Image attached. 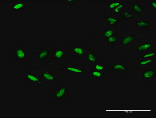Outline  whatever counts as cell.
I'll return each mask as SVG.
<instances>
[{
  "mask_svg": "<svg viewBox=\"0 0 156 118\" xmlns=\"http://www.w3.org/2000/svg\"><path fill=\"white\" fill-rule=\"evenodd\" d=\"M62 83H58L54 86H53L50 90L51 91L52 99L54 100L58 101L66 100L70 97V88L68 84L65 82L61 81Z\"/></svg>",
  "mask_w": 156,
  "mask_h": 118,
  "instance_id": "1",
  "label": "cell"
},
{
  "mask_svg": "<svg viewBox=\"0 0 156 118\" xmlns=\"http://www.w3.org/2000/svg\"><path fill=\"white\" fill-rule=\"evenodd\" d=\"M69 52L66 47H55L52 51L50 60L46 65L52 66L65 63L68 60Z\"/></svg>",
  "mask_w": 156,
  "mask_h": 118,
  "instance_id": "2",
  "label": "cell"
},
{
  "mask_svg": "<svg viewBox=\"0 0 156 118\" xmlns=\"http://www.w3.org/2000/svg\"><path fill=\"white\" fill-rule=\"evenodd\" d=\"M55 46L53 45H46L44 47L37 48L34 54V60L36 63L42 65L46 63L51 58L53 50Z\"/></svg>",
  "mask_w": 156,
  "mask_h": 118,
  "instance_id": "3",
  "label": "cell"
},
{
  "mask_svg": "<svg viewBox=\"0 0 156 118\" xmlns=\"http://www.w3.org/2000/svg\"><path fill=\"white\" fill-rule=\"evenodd\" d=\"M56 68L58 71L65 74H71L77 76H84L87 73L86 68L75 65L73 63H64L62 64L52 66Z\"/></svg>",
  "mask_w": 156,
  "mask_h": 118,
  "instance_id": "4",
  "label": "cell"
},
{
  "mask_svg": "<svg viewBox=\"0 0 156 118\" xmlns=\"http://www.w3.org/2000/svg\"><path fill=\"white\" fill-rule=\"evenodd\" d=\"M8 52L15 59L18 63L26 62L27 48L26 46H20L18 45L13 46L8 50Z\"/></svg>",
  "mask_w": 156,
  "mask_h": 118,
  "instance_id": "5",
  "label": "cell"
},
{
  "mask_svg": "<svg viewBox=\"0 0 156 118\" xmlns=\"http://www.w3.org/2000/svg\"><path fill=\"white\" fill-rule=\"evenodd\" d=\"M22 78L26 80L27 84L34 85L38 88H43V80L37 74L32 71H22Z\"/></svg>",
  "mask_w": 156,
  "mask_h": 118,
  "instance_id": "6",
  "label": "cell"
},
{
  "mask_svg": "<svg viewBox=\"0 0 156 118\" xmlns=\"http://www.w3.org/2000/svg\"><path fill=\"white\" fill-rule=\"evenodd\" d=\"M43 80H44L48 84L50 85V89L52 85H56L58 84V74L55 73L52 71L45 70L42 71L37 73Z\"/></svg>",
  "mask_w": 156,
  "mask_h": 118,
  "instance_id": "7",
  "label": "cell"
},
{
  "mask_svg": "<svg viewBox=\"0 0 156 118\" xmlns=\"http://www.w3.org/2000/svg\"><path fill=\"white\" fill-rule=\"evenodd\" d=\"M86 52L84 57L83 59L82 62L84 64H89V66L95 62L99 61L98 54L95 52L94 49L88 47L85 48Z\"/></svg>",
  "mask_w": 156,
  "mask_h": 118,
  "instance_id": "8",
  "label": "cell"
},
{
  "mask_svg": "<svg viewBox=\"0 0 156 118\" xmlns=\"http://www.w3.org/2000/svg\"><path fill=\"white\" fill-rule=\"evenodd\" d=\"M87 71L86 76L94 81H98L105 79V72L96 70L90 66L86 68Z\"/></svg>",
  "mask_w": 156,
  "mask_h": 118,
  "instance_id": "9",
  "label": "cell"
},
{
  "mask_svg": "<svg viewBox=\"0 0 156 118\" xmlns=\"http://www.w3.org/2000/svg\"><path fill=\"white\" fill-rule=\"evenodd\" d=\"M109 69L115 73L126 74L129 73V66L125 63L115 62L110 63Z\"/></svg>",
  "mask_w": 156,
  "mask_h": 118,
  "instance_id": "10",
  "label": "cell"
},
{
  "mask_svg": "<svg viewBox=\"0 0 156 118\" xmlns=\"http://www.w3.org/2000/svg\"><path fill=\"white\" fill-rule=\"evenodd\" d=\"M66 48L69 52L73 53L74 57L82 59L84 57L86 48L84 46L71 44Z\"/></svg>",
  "mask_w": 156,
  "mask_h": 118,
  "instance_id": "11",
  "label": "cell"
},
{
  "mask_svg": "<svg viewBox=\"0 0 156 118\" xmlns=\"http://www.w3.org/2000/svg\"><path fill=\"white\" fill-rule=\"evenodd\" d=\"M30 5L29 1L27 0H18L13 2L10 6V10L23 12L28 10Z\"/></svg>",
  "mask_w": 156,
  "mask_h": 118,
  "instance_id": "12",
  "label": "cell"
},
{
  "mask_svg": "<svg viewBox=\"0 0 156 118\" xmlns=\"http://www.w3.org/2000/svg\"><path fill=\"white\" fill-rule=\"evenodd\" d=\"M118 26L112 28H104L102 31L96 32L95 34L96 38H108L116 34L117 31Z\"/></svg>",
  "mask_w": 156,
  "mask_h": 118,
  "instance_id": "13",
  "label": "cell"
},
{
  "mask_svg": "<svg viewBox=\"0 0 156 118\" xmlns=\"http://www.w3.org/2000/svg\"><path fill=\"white\" fill-rule=\"evenodd\" d=\"M141 78L142 79L150 80L154 79L156 77V70L154 68H144L141 70Z\"/></svg>",
  "mask_w": 156,
  "mask_h": 118,
  "instance_id": "14",
  "label": "cell"
},
{
  "mask_svg": "<svg viewBox=\"0 0 156 118\" xmlns=\"http://www.w3.org/2000/svg\"><path fill=\"white\" fill-rule=\"evenodd\" d=\"M120 20L117 16H108L105 17L103 21L104 28H112L117 26Z\"/></svg>",
  "mask_w": 156,
  "mask_h": 118,
  "instance_id": "15",
  "label": "cell"
},
{
  "mask_svg": "<svg viewBox=\"0 0 156 118\" xmlns=\"http://www.w3.org/2000/svg\"><path fill=\"white\" fill-rule=\"evenodd\" d=\"M136 36V34H132L126 35L121 40V45L123 47L129 46L135 41Z\"/></svg>",
  "mask_w": 156,
  "mask_h": 118,
  "instance_id": "16",
  "label": "cell"
},
{
  "mask_svg": "<svg viewBox=\"0 0 156 118\" xmlns=\"http://www.w3.org/2000/svg\"><path fill=\"white\" fill-rule=\"evenodd\" d=\"M152 47V44L150 42H140L137 45L136 50L137 51L143 53L150 50Z\"/></svg>",
  "mask_w": 156,
  "mask_h": 118,
  "instance_id": "17",
  "label": "cell"
},
{
  "mask_svg": "<svg viewBox=\"0 0 156 118\" xmlns=\"http://www.w3.org/2000/svg\"><path fill=\"white\" fill-rule=\"evenodd\" d=\"M153 62V58L148 59H138L136 61V66L139 68H147L150 66Z\"/></svg>",
  "mask_w": 156,
  "mask_h": 118,
  "instance_id": "18",
  "label": "cell"
},
{
  "mask_svg": "<svg viewBox=\"0 0 156 118\" xmlns=\"http://www.w3.org/2000/svg\"><path fill=\"white\" fill-rule=\"evenodd\" d=\"M117 17L121 20L129 21L133 19L134 16L129 11H124L119 13Z\"/></svg>",
  "mask_w": 156,
  "mask_h": 118,
  "instance_id": "19",
  "label": "cell"
},
{
  "mask_svg": "<svg viewBox=\"0 0 156 118\" xmlns=\"http://www.w3.org/2000/svg\"><path fill=\"white\" fill-rule=\"evenodd\" d=\"M131 10L137 15L144 16L145 13L143 8L140 7L138 4L134 3L131 4Z\"/></svg>",
  "mask_w": 156,
  "mask_h": 118,
  "instance_id": "20",
  "label": "cell"
},
{
  "mask_svg": "<svg viewBox=\"0 0 156 118\" xmlns=\"http://www.w3.org/2000/svg\"><path fill=\"white\" fill-rule=\"evenodd\" d=\"M115 34L108 38L105 39V42H106L108 47H112L115 44L117 40Z\"/></svg>",
  "mask_w": 156,
  "mask_h": 118,
  "instance_id": "21",
  "label": "cell"
},
{
  "mask_svg": "<svg viewBox=\"0 0 156 118\" xmlns=\"http://www.w3.org/2000/svg\"><path fill=\"white\" fill-rule=\"evenodd\" d=\"M155 50H150L142 53L141 56V59H148L153 58L156 56Z\"/></svg>",
  "mask_w": 156,
  "mask_h": 118,
  "instance_id": "22",
  "label": "cell"
},
{
  "mask_svg": "<svg viewBox=\"0 0 156 118\" xmlns=\"http://www.w3.org/2000/svg\"><path fill=\"white\" fill-rule=\"evenodd\" d=\"M90 66L92 67L96 70L105 72V64L104 63L100 62L99 61L95 62L93 65Z\"/></svg>",
  "mask_w": 156,
  "mask_h": 118,
  "instance_id": "23",
  "label": "cell"
},
{
  "mask_svg": "<svg viewBox=\"0 0 156 118\" xmlns=\"http://www.w3.org/2000/svg\"><path fill=\"white\" fill-rule=\"evenodd\" d=\"M121 3L120 2H111L109 3L108 6V7L109 10H113L114 9L120 5Z\"/></svg>",
  "mask_w": 156,
  "mask_h": 118,
  "instance_id": "24",
  "label": "cell"
},
{
  "mask_svg": "<svg viewBox=\"0 0 156 118\" xmlns=\"http://www.w3.org/2000/svg\"><path fill=\"white\" fill-rule=\"evenodd\" d=\"M125 6L124 4L122 3L120 5L114 9L112 11L114 13L119 15L121 11L122 10V9Z\"/></svg>",
  "mask_w": 156,
  "mask_h": 118,
  "instance_id": "25",
  "label": "cell"
},
{
  "mask_svg": "<svg viewBox=\"0 0 156 118\" xmlns=\"http://www.w3.org/2000/svg\"><path fill=\"white\" fill-rule=\"evenodd\" d=\"M136 25V26L139 27H145L149 26L150 24L147 21H142L137 22Z\"/></svg>",
  "mask_w": 156,
  "mask_h": 118,
  "instance_id": "26",
  "label": "cell"
},
{
  "mask_svg": "<svg viewBox=\"0 0 156 118\" xmlns=\"http://www.w3.org/2000/svg\"><path fill=\"white\" fill-rule=\"evenodd\" d=\"M64 4H65L66 5H72L74 6L75 5L76 6L78 4V2L76 1H70V0H68V1H63Z\"/></svg>",
  "mask_w": 156,
  "mask_h": 118,
  "instance_id": "27",
  "label": "cell"
},
{
  "mask_svg": "<svg viewBox=\"0 0 156 118\" xmlns=\"http://www.w3.org/2000/svg\"><path fill=\"white\" fill-rule=\"evenodd\" d=\"M152 6L154 8L155 11L156 10V3L155 2H153L152 3Z\"/></svg>",
  "mask_w": 156,
  "mask_h": 118,
  "instance_id": "28",
  "label": "cell"
}]
</instances>
